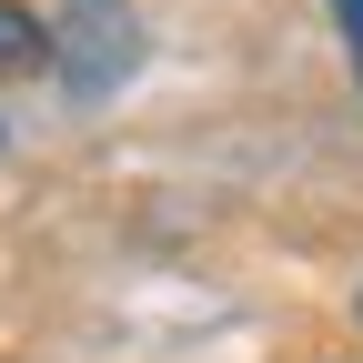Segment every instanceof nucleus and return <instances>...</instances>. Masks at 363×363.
<instances>
[{
	"instance_id": "obj_3",
	"label": "nucleus",
	"mask_w": 363,
	"mask_h": 363,
	"mask_svg": "<svg viewBox=\"0 0 363 363\" xmlns=\"http://www.w3.org/2000/svg\"><path fill=\"white\" fill-rule=\"evenodd\" d=\"M333 21H343V40L363 51V0H333Z\"/></svg>"
},
{
	"instance_id": "obj_2",
	"label": "nucleus",
	"mask_w": 363,
	"mask_h": 363,
	"mask_svg": "<svg viewBox=\"0 0 363 363\" xmlns=\"http://www.w3.org/2000/svg\"><path fill=\"white\" fill-rule=\"evenodd\" d=\"M51 61V30H40L21 0H0V71H40Z\"/></svg>"
},
{
	"instance_id": "obj_1",
	"label": "nucleus",
	"mask_w": 363,
	"mask_h": 363,
	"mask_svg": "<svg viewBox=\"0 0 363 363\" xmlns=\"http://www.w3.org/2000/svg\"><path fill=\"white\" fill-rule=\"evenodd\" d=\"M51 61L71 71V91L81 101H101V91L142 61V30H131V11L121 0H71L61 11V30H51Z\"/></svg>"
}]
</instances>
